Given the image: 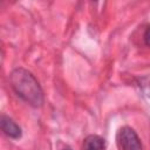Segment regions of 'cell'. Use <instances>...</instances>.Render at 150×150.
<instances>
[{"instance_id":"cell-1","label":"cell","mask_w":150,"mask_h":150,"mask_svg":"<svg viewBox=\"0 0 150 150\" xmlns=\"http://www.w3.org/2000/svg\"><path fill=\"white\" fill-rule=\"evenodd\" d=\"M14 93L27 104L39 108L43 103V91L35 76L25 68H15L9 75Z\"/></svg>"},{"instance_id":"cell-2","label":"cell","mask_w":150,"mask_h":150,"mask_svg":"<svg viewBox=\"0 0 150 150\" xmlns=\"http://www.w3.org/2000/svg\"><path fill=\"white\" fill-rule=\"evenodd\" d=\"M116 141L121 150H142L143 145L137 132L130 127H122L116 135Z\"/></svg>"},{"instance_id":"cell-3","label":"cell","mask_w":150,"mask_h":150,"mask_svg":"<svg viewBox=\"0 0 150 150\" xmlns=\"http://www.w3.org/2000/svg\"><path fill=\"white\" fill-rule=\"evenodd\" d=\"M0 124H1V130H2L4 134H5L6 136H8L9 138L18 139V138L21 137V135H22L21 128H20L11 117L2 115V116H1V120H0Z\"/></svg>"},{"instance_id":"cell-4","label":"cell","mask_w":150,"mask_h":150,"mask_svg":"<svg viewBox=\"0 0 150 150\" xmlns=\"http://www.w3.org/2000/svg\"><path fill=\"white\" fill-rule=\"evenodd\" d=\"M105 142L98 135H89L83 139L82 150H104Z\"/></svg>"},{"instance_id":"cell-5","label":"cell","mask_w":150,"mask_h":150,"mask_svg":"<svg viewBox=\"0 0 150 150\" xmlns=\"http://www.w3.org/2000/svg\"><path fill=\"white\" fill-rule=\"evenodd\" d=\"M141 86H142L143 90L145 91V94L150 97V79H143L141 81Z\"/></svg>"},{"instance_id":"cell-6","label":"cell","mask_w":150,"mask_h":150,"mask_svg":"<svg viewBox=\"0 0 150 150\" xmlns=\"http://www.w3.org/2000/svg\"><path fill=\"white\" fill-rule=\"evenodd\" d=\"M143 39H144L145 45H146L148 47H150V27H148V28H146V30H145V33H144Z\"/></svg>"},{"instance_id":"cell-7","label":"cell","mask_w":150,"mask_h":150,"mask_svg":"<svg viewBox=\"0 0 150 150\" xmlns=\"http://www.w3.org/2000/svg\"><path fill=\"white\" fill-rule=\"evenodd\" d=\"M61 150H71V149H70L69 146H64V148H63V149H61Z\"/></svg>"}]
</instances>
